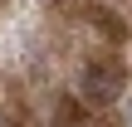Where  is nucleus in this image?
Returning <instances> with one entry per match:
<instances>
[{"mask_svg": "<svg viewBox=\"0 0 132 127\" xmlns=\"http://www.w3.org/2000/svg\"><path fill=\"white\" fill-rule=\"evenodd\" d=\"M78 93H83L93 108H108V103L122 93V69H118V64H88L83 78H78Z\"/></svg>", "mask_w": 132, "mask_h": 127, "instance_id": "nucleus-1", "label": "nucleus"}]
</instances>
